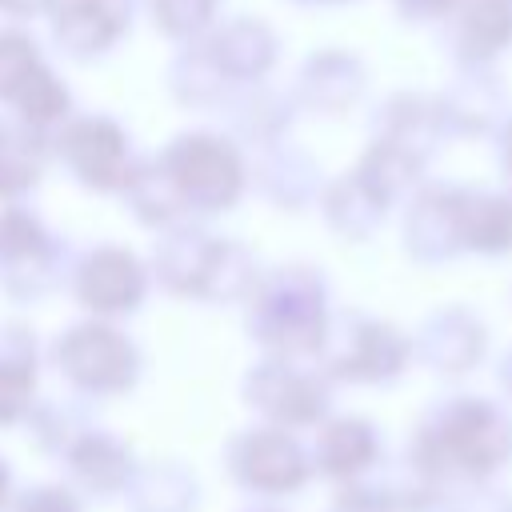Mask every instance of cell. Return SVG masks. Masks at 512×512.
<instances>
[{"label":"cell","instance_id":"cell-1","mask_svg":"<svg viewBox=\"0 0 512 512\" xmlns=\"http://www.w3.org/2000/svg\"><path fill=\"white\" fill-rule=\"evenodd\" d=\"M136 292H140V272L128 256L104 252L100 260H92L84 276V296L92 300V308H132Z\"/></svg>","mask_w":512,"mask_h":512}]
</instances>
